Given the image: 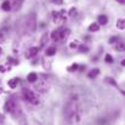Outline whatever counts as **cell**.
<instances>
[{"mask_svg":"<svg viewBox=\"0 0 125 125\" xmlns=\"http://www.w3.org/2000/svg\"><path fill=\"white\" fill-rule=\"evenodd\" d=\"M98 74H100V69H98V68H95V69H92L91 72H89L87 77H89L90 79H95Z\"/></svg>","mask_w":125,"mask_h":125,"instance_id":"cell-10","label":"cell"},{"mask_svg":"<svg viewBox=\"0 0 125 125\" xmlns=\"http://www.w3.org/2000/svg\"><path fill=\"white\" fill-rule=\"evenodd\" d=\"M78 68H79V66H78L77 63H73L72 66H69V67H68V72H75Z\"/></svg>","mask_w":125,"mask_h":125,"instance_id":"cell-20","label":"cell"},{"mask_svg":"<svg viewBox=\"0 0 125 125\" xmlns=\"http://www.w3.org/2000/svg\"><path fill=\"white\" fill-rule=\"evenodd\" d=\"M69 34H71V31L69 29H62V38H61V40H66L68 37H69Z\"/></svg>","mask_w":125,"mask_h":125,"instance_id":"cell-14","label":"cell"},{"mask_svg":"<svg viewBox=\"0 0 125 125\" xmlns=\"http://www.w3.org/2000/svg\"><path fill=\"white\" fill-rule=\"evenodd\" d=\"M22 95H23V98H24L27 102H29V103H32V104H38V103H39V100H38V97L35 96V94H34L33 91H31V90H28V89H24L23 92H22Z\"/></svg>","mask_w":125,"mask_h":125,"instance_id":"cell-3","label":"cell"},{"mask_svg":"<svg viewBox=\"0 0 125 125\" xmlns=\"http://www.w3.org/2000/svg\"><path fill=\"white\" fill-rule=\"evenodd\" d=\"M7 33H9V29H7V28H1V29H0V44L6 40Z\"/></svg>","mask_w":125,"mask_h":125,"instance_id":"cell-8","label":"cell"},{"mask_svg":"<svg viewBox=\"0 0 125 125\" xmlns=\"http://www.w3.org/2000/svg\"><path fill=\"white\" fill-rule=\"evenodd\" d=\"M75 15H77V9H75V7H72V9H71V12H69V16H71V17H74Z\"/></svg>","mask_w":125,"mask_h":125,"instance_id":"cell-22","label":"cell"},{"mask_svg":"<svg viewBox=\"0 0 125 125\" xmlns=\"http://www.w3.org/2000/svg\"><path fill=\"white\" fill-rule=\"evenodd\" d=\"M26 26H27V29L29 31V33L34 32L35 26H37V22H35V18H34V15H33V13L27 17V23H26Z\"/></svg>","mask_w":125,"mask_h":125,"instance_id":"cell-4","label":"cell"},{"mask_svg":"<svg viewBox=\"0 0 125 125\" xmlns=\"http://www.w3.org/2000/svg\"><path fill=\"white\" fill-rule=\"evenodd\" d=\"M23 1H24V0H15V1H13V10H17V9H20Z\"/></svg>","mask_w":125,"mask_h":125,"instance_id":"cell-17","label":"cell"},{"mask_svg":"<svg viewBox=\"0 0 125 125\" xmlns=\"http://www.w3.org/2000/svg\"><path fill=\"white\" fill-rule=\"evenodd\" d=\"M1 9H2L4 11H10V9H11V4H10L9 1H4V2L1 4Z\"/></svg>","mask_w":125,"mask_h":125,"instance_id":"cell-15","label":"cell"},{"mask_svg":"<svg viewBox=\"0 0 125 125\" xmlns=\"http://www.w3.org/2000/svg\"><path fill=\"white\" fill-rule=\"evenodd\" d=\"M56 47L55 46H51V47H49L46 51H45V55L46 56H53V55H56Z\"/></svg>","mask_w":125,"mask_h":125,"instance_id":"cell-12","label":"cell"},{"mask_svg":"<svg viewBox=\"0 0 125 125\" xmlns=\"http://www.w3.org/2000/svg\"><path fill=\"white\" fill-rule=\"evenodd\" d=\"M2 122H4V115L0 114V123H2Z\"/></svg>","mask_w":125,"mask_h":125,"instance_id":"cell-27","label":"cell"},{"mask_svg":"<svg viewBox=\"0 0 125 125\" xmlns=\"http://www.w3.org/2000/svg\"><path fill=\"white\" fill-rule=\"evenodd\" d=\"M1 52H2V50H1V47H0V55H1Z\"/></svg>","mask_w":125,"mask_h":125,"instance_id":"cell-29","label":"cell"},{"mask_svg":"<svg viewBox=\"0 0 125 125\" xmlns=\"http://www.w3.org/2000/svg\"><path fill=\"white\" fill-rule=\"evenodd\" d=\"M38 52H39V47H37V46L31 47V49L27 50V52H26V57H27V58H32V57L37 56Z\"/></svg>","mask_w":125,"mask_h":125,"instance_id":"cell-7","label":"cell"},{"mask_svg":"<svg viewBox=\"0 0 125 125\" xmlns=\"http://www.w3.org/2000/svg\"><path fill=\"white\" fill-rule=\"evenodd\" d=\"M52 1H53L55 4H62V2H63V0H52Z\"/></svg>","mask_w":125,"mask_h":125,"instance_id":"cell-25","label":"cell"},{"mask_svg":"<svg viewBox=\"0 0 125 125\" xmlns=\"http://www.w3.org/2000/svg\"><path fill=\"white\" fill-rule=\"evenodd\" d=\"M80 115H82V111H80L77 97L69 98V101L67 102V104L64 107V118H66L67 123L68 124L78 123L80 120Z\"/></svg>","mask_w":125,"mask_h":125,"instance_id":"cell-1","label":"cell"},{"mask_svg":"<svg viewBox=\"0 0 125 125\" xmlns=\"http://www.w3.org/2000/svg\"><path fill=\"white\" fill-rule=\"evenodd\" d=\"M27 80H28L29 83H35V82H38V75H37V73H29L28 77H27Z\"/></svg>","mask_w":125,"mask_h":125,"instance_id":"cell-11","label":"cell"},{"mask_svg":"<svg viewBox=\"0 0 125 125\" xmlns=\"http://www.w3.org/2000/svg\"><path fill=\"white\" fill-rule=\"evenodd\" d=\"M117 27H118L119 29H124L125 22H124V20H123V18H119V20H118V22H117Z\"/></svg>","mask_w":125,"mask_h":125,"instance_id":"cell-18","label":"cell"},{"mask_svg":"<svg viewBox=\"0 0 125 125\" xmlns=\"http://www.w3.org/2000/svg\"><path fill=\"white\" fill-rule=\"evenodd\" d=\"M5 111L7 113H11L12 115L21 114V107H20V104L15 100H12V98L6 101V103H5Z\"/></svg>","mask_w":125,"mask_h":125,"instance_id":"cell-2","label":"cell"},{"mask_svg":"<svg viewBox=\"0 0 125 125\" xmlns=\"http://www.w3.org/2000/svg\"><path fill=\"white\" fill-rule=\"evenodd\" d=\"M97 22H98V23H97L98 26H100V24H101V26H104V24H107V22H108V17H107L106 15H100Z\"/></svg>","mask_w":125,"mask_h":125,"instance_id":"cell-9","label":"cell"},{"mask_svg":"<svg viewBox=\"0 0 125 125\" xmlns=\"http://www.w3.org/2000/svg\"><path fill=\"white\" fill-rule=\"evenodd\" d=\"M1 90H2V89H1V87H0V94H1Z\"/></svg>","mask_w":125,"mask_h":125,"instance_id":"cell-30","label":"cell"},{"mask_svg":"<svg viewBox=\"0 0 125 125\" xmlns=\"http://www.w3.org/2000/svg\"><path fill=\"white\" fill-rule=\"evenodd\" d=\"M118 37H112L111 39H109V44H114V42H118Z\"/></svg>","mask_w":125,"mask_h":125,"instance_id":"cell-24","label":"cell"},{"mask_svg":"<svg viewBox=\"0 0 125 125\" xmlns=\"http://www.w3.org/2000/svg\"><path fill=\"white\" fill-rule=\"evenodd\" d=\"M47 89H49V85L46 84V82H45V80L37 82V85H35V90H38L39 92H45Z\"/></svg>","mask_w":125,"mask_h":125,"instance_id":"cell-5","label":"cell"},{"mask_svg":"<svg viewBox=\"0 0 125 125\" xmlns=\"http://www.w3.org/2000/svg\"><path fill=\"white\" fill-rule=\"evenodd\" d=\"M117 1H118L119 4H124V2H125V0H117Z\"/></svg>","mask_w":125,"mask_h":125,"instance_id":"cell-28","label":"cell"},{"mask_svg":"<svg viewBox=\"0 0 125 125\" xmlns=\"http://www.w3.org/2000/svg\"><path fill=\"white\" fill-rule=\"evenodd\" d=\"M79 51H80V52H89V47L85 46V45H82V46L79 47Z\"/></svg>","mask_w":125,"mask_h":125,"instance_id":"cell-21","label":"cell"},{"mask_svg":"<svg viewBox=\"0 0 125 125\" xmlns=\"http://www.w3.org/2000/svg\"><path fill=\"white\" fill-rule=\"evenodd\" d=\"M115 49H117V51H124V49H125V45H124V42H120L117 46H115Z\"/></svg>","mask_w":125,"mask_h":125,"instance_id":"cell-19","label":"cell"},{"mask_svg":"<svg viewBox=\"0 0 125 125\" xmlns=\"http://www.w3.org/2000/svg\"><path fill=\"white\" fill-rule=\"evenodd\" d=\"M17 85H18V79H17V78H13V79H11V80L9 82V86H10L11 89L17 87Z\"/></svg>","mask_w":125,"mask_h":125,"instance_id":"cell-13","label":"cell"},{"mask_svg":"<svg viewBox=\"0 0 125 125\" xmlns=\"http://www.w3.org/2000/svg\"><path fill=\"white\" fill-rule=\"evenodd\" d=\"M69 46H71L72 49H74V47H77V44H75V42H72V44H71Z\"/></svg>","mask_w":125,"mask_h":125,"instance_id":"cell-26","label":"cell"},{"mask_svg":"<svg viewBox=\"0 0 125 125\" xmlns=\"http://www.w3.org/2000/svg\"><path fill=\"white\" fill-rule=\"evenodd\" d=\"M62 29H63V28H58V29H56V31H53V32L51 33V39H52L53 42L61 40V38H62Z\"/></svg>","mask_w":125,"mask_h":125,"instance_id":"cell-6","label":"cell"},{"mask_svg":"<svg viewBox=\"0 0 125 125\" xmlns=\"http://www.w3.org/2000/svg\"><path fill=\"white\" fill-rule=\"evenodd\" d=\"M106 62L112 63V62H113V57H112L111 55H106Z\"/></svg>","mask_w":125,"mask_h":125,"instance_id":"cell-23","label":"cell"},{"mask_svg":"<svg viewBox=\"0 0 125 125\" xmlns=\"http://www.w3.org/2000/svg\"><path fill=\"white\" fill-rule=\"evenodd\" d=\"M89 31H90V32H98V31H100V26H98L97 23H92V24H90Z\"/></svg>","mask_w":125,"mask_h":125,"instance_id":"cell-16","label":"cell"}]
</instances>
